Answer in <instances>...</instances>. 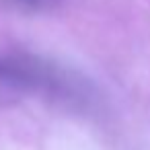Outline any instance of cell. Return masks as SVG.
Instances as JSON below:
<instances>
[]
</instances>
